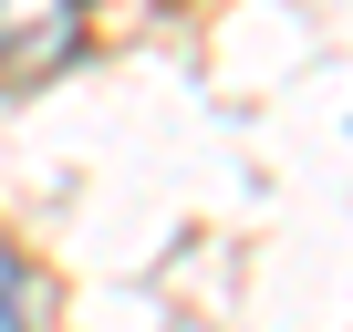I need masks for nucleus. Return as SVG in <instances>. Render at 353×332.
<instances>
[{
	"instance_id": "f257e3e1",
	"label": "nucleus",
	"mask_w": 353,
	"mask_h": 332,
	"mask_svg": "<svg viewBox=\"0 0 353 332\" xmlns=\"http://www.w3.org/2000/svg\"><path fill=\"white\" fill-rule=\"evenodd\" d=\"M0 332H32V270H21V249H0Z\"/></svg>"
},
{
	"instance_id": "f03ea898",
	"label": "nucleus",
	"mask_w": 353,
	"mask_h": 332,
	"mask_svg": "<svg viewBox=\"0 0 353 332\" xmlns=\"http://www.w3.org/2000/svg\"><path fill=\"white\" fill-rule=\"evenodd\" d=\"M0 11H11V0H0Z\"/></svg>"
}]
</instances>
